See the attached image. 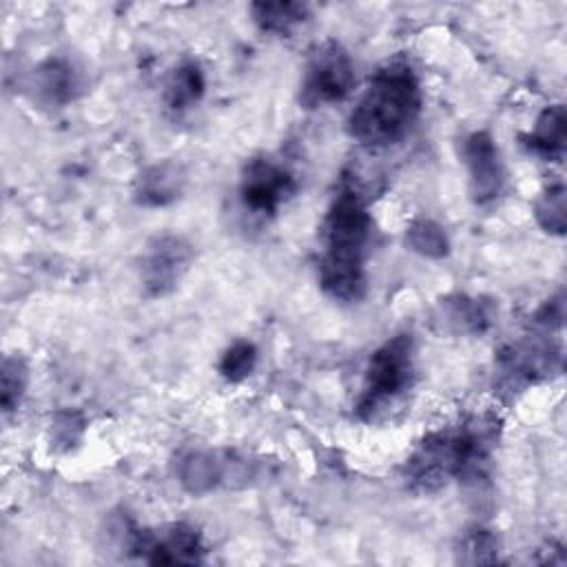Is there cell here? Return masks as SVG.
<instances>
[{"label":"cell","mask_w":567,"mask_h":567,"mask_svg":"<svg viewBox=\"0 0 567 567\" xmlns=\"http://www.w3.org/2000/svg\"><path fill=\"white\" fill-rule=\"evenodd\" d=\"M297 177L286 164L272 157H252L241 171L237 195L244 210L255 217L270 219L297 193Z\"/></svg>","instance_id":"cell-6"},{"label":"cell","mask_w":567,"mask_h":567,"mask_svg":"<svg viewBox=\"0 0 567 567\" xmlns=\"http://www.w3.org/2000/svg\"><path fill=\"white\" fill-rule=\"evenodd\" d=\"M80 86V73L64 58H47L33 71V91L47 104L62 106L75 100Z\"/></svg>","instance_id":"cell-11"},{"label":"cell","mask_w":567,"mask_h":567,"mask_svg":"<svg viewBox=\"0 0 567 567\" xmlns=\"http://www.w3.org/2000/svg\"><path fill=\"white\" fill-rule=\"evenodd\" d=\"M186 186L184 166L177 162H159L148 166L135 184V202L140 206H166L175 202Z\"/></svg>","instance_id":"cell-10"},{"label":"cell","mask_w":567,"mask_h":567,"mask_svg":"<svg viewBox=\"0 0 567 567\" xmlns=\"http://www.w3.org/2000/svg\"><path fill=\"white\" fill-rule=\"evenodd\" d=\"M496 423L489 416H467L427 434L405 463V478L414 489L434 492L450 481H476L485 474Z\"/></svg>","instance_id":"cell-2"},{"label":"cell","mask_w":567,"mask_h":567,"mask_svg":"<svg viewBox=\"0 0 567 567\" xmlns=\"http://www.w3.org/2000/svg\"><path fill=\"white\" fill-rule=\"evenodd\" d=\"M498 543L496 536L489 529L483 527H472L463 534L461 547H458V558L463 563L476 565V563H494L498 554Z\"/></svg>","instance_id":"cell-20"},{"label":"cell","mask_w":567,"mask_h":567,"mask_svg":"<svg viewBox=\"0 0 567 567\" xmlns=\"http://www.w3.org/2000/svg\"><path fill=\"white\" fill-rule=\"evenodd\" d=\"M29 383V370L27 363L20 357H4L2 370H0V403L2 412H13L27 390Z\"/></svg>","instance_id":"cell-18"},{"label":"cell","mask_w":567,"mask_h":567,"mask_svg":"<svg viewBox=\"0 0 567 567\" xmlns=\"http://www.w3.org/2000/svg\"><path fill=\"white\" fill-rule=\"evenodd\" d=\"M354 86V66L348 51L330 40L317 47L301 78L299 100L306 109L328 106L346 100Z\"/></svg>","instance_id":"cell-5"},{"label":"cell","mask_w":567,"mask_h":567,"mask_svg":"<svg viewBox=\"0 0 567 567\" xmlns=\"http://www.w3.org/2000/svg\"><path fill=\"white\" fill-rule=\"evenodd\" d=\"M461 155L467 168L472 202L476 206H487L496 202L505 188V166L492 133H470L461 144Z\"/></svg>","instance_id":"cell-9"},{"label":"cell","mask_w":567,"mask_h":567,"mask_svg":"<svg viewBox=\"0 0 567 567\" xmlns=\"http://www.w3.org/2000/svg\"><path fill=\"white\" fill-rule=\"evenodd\" d=\"M255 365H257V348H255V343L246 341V339H239V341L230 343L224 350L217 370H219V374L228 383H239L246 377H250Z\"/></svg>","instance_id":"cell-19"},{"label":"cell","mask_w":567,"mask_h":567,"mask_svg":"<svg viewBox=\"0 0 567 567\" xmlns=\"http://www.w3.org/2000/svg\"><path fill=\"white\" fill-rule=\"evenodd\" d=\"M126 547L151 565H195L202 563L206 554L202 534L186 523H171L157 529H133Z\"/></svg>","instance_id":"cell-7"},{"label":"cell","mask_w":567,"mask_h":567,"mask_svg":"<svg viewBox=\"0 0 567 567\" xmlns=\"http://www.w3.org/2000/svg\"><path fill=\"white\" fill-rule=\"evenodd\" d=\"M534 215L538 226L549 235H563L565 233V186L551 184L547 186L540 197L534 204Z\"/></svg>","instance_id":"cell-17"},{"label":"cell","mask_w":567,"mask_h":567,"mask_svg":"<svg viewBox=\"0 0 567 567\" xmlns=\"http://www.w3.org/2000/svg\"><path fill=\"white\" fill-rule=\"evenodd\" d=\"M523 146L545 159V162H563L565 157V106L551 104L543 109L536 117L532 131L520 135Z\"/></svg>","instance_id":"cell-12"},{"label":"cell","mask_w":567,"mask_h":567,"mask_svg":"<svg viewBox=\"0 0 567 567\" xmlns=\"http://www.w3.org/2000/svg\"><path fill=\"white\" fill-rule=\"evenodd\" d=\"M405 241L408 246L423 255V257H432V259H441L447 255L450 250V241L445 230L432 221V219H414L408 230H405Z\"/></svg>","instance_id":"cell-16"},{"label":"cell","mask_w":567,"mask_h":567,"mask_svg":"<svg viewBox=\"0 0 567 567\" xmlns=\"http://www.w3.org/2000/svg\"><path fill=\"white\" fill-rule=\"evenodd\" d=\"M414 379V339L410 332H399L383 341L368 359L361 394L354 412L370 421L383 408L394 403Z\"/></svg>","instance_id":"cell-4"},{"label":"cell","mask_w":567,"mask_h":567,"mask_svg":"<svg viewBox=\"0 0 567 567\" xmlns=\"http://www.w3.org/2000/svg\"><path fill=\"white\" fill-rule=\"evenodd\" d=\"M372 228L374 221L361 193L350 184H341L321 224L319 284L332 299L352 303L365 295Z\"/></svg>","instance_id":"cell-1"},{"label":"cell","mask_w":567,"mask_h":567,"mask_svg":"<svg viewBox=\"0 0 567 567\" xmlns=\"http://www.w3.org/2000/svg\"><path fill=\"white\" fill-rule=\"evenodd\" d=\"M250 16H252V22L264 33L290 35L299 24L308 20L310 7L306 2H290V0L255 2L250 4Z\"/></svg>","instance_id":"cell-14"},{"label":"cell","mask_w":567,"mask_h":567,"mask_svg":"<svg viewBox=\"0 0 567 567\" xmlns=\"http://www.w3.org/2000/svg\"><path fill=\"white\" fill-rule=\"evenodd\" d=\"M204 91H206V75L202 64L197 60H182L166 75L162 97L166 109H171L173 113H184L204 97Z\"/></svg>","instance_id":"cell-13"},{"label":"cell","mask_w":567,"mask_h":567,"mask_svg":"<svg viewBox=\"0 0 567 567\" xmlns=\"http://www.w3.org/2000/svg\"><path fill=\"white\" fill-rule=\"evenodd\" d=\"M443 319L452 323L456 332H483L492 321V312L487 303L478 299L456 297L443 301Z\"/></svg>","instance_id":"cell-15"},{"label":"cell","mask_w":567,"mask_h":567,"mask_svg":"<svg viewBox=\"0 0 567 567\" xmlns=\"http://www.w3.org/2000/svg\"><path fill=\"white\" fill-rule=\"evenodd\" d=\"M423 109L421 80L410 62L392 60L377 69L348 117V133L363 146L401 142Z\"/></svg>","instance_id":"cell-3"},{"label":"cell","mask_w":567,"mask_h":567,"mask_svg":"<svg viewBox=\"0 0 567 567\" xmlns=\"http://www.w3.org/2000/svg\"><path fill=\"white\" fill-rule=\"evenodd\" d=\"M193 257L195 250L186 237L175 233L153 237L140 264V281L144 292L148 297H164L173 292L188 272Z\"/></svg>","instance_id":"cell-8"}]
</instances>
